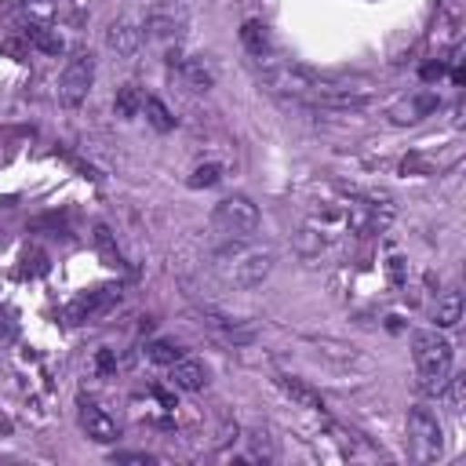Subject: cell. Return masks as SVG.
Listing matches in <instances>:
<instances>
[{
  "instance_id": "cell-1",
  "label": "cell",
  "mask_w": 466,
  "mask_h": 466,
  "mask_svg": "<svg viewBox=\"0 0 466 466\" xmlns=\"http://www.w3.org/2000/svg\"><path fill=\"white\" fill-rule=\"evenodd\" d=\"M273 248L269 244H258V240H251V237H244V240H229L218 255H215V269H218V277L226 280V284H233V288H258L266 277H269V269H273Z\"/></svg>"
},
{
  "instance_id": "cell-2",
  "label": "cell",
  "mask_w": 466,
  "mask_h": 466,
  "mask_svg": "<svg viewBox=\"0 0 466 466\" xmlns=\"http://www.w3.org/2000/svg\"><path fill=\"white\" fill-rule=\"evenodd\" d=\"M411 357H415V375L419 390L426 397H441L448 379H451V342L437 328H422L411 335Z\"/></svg>"
},
{
  "instance_id": "cell-3",
  "label": "cell",
  "mask_w": 466,
  "mask_h": 466,
  "mask_svg": "<svg viewBox=\"0 0 466 466\" xmlns=\"http://www.w3.org/2000/svg\"><path fill=\"white\" fill-rule=\"evenodd\" d=\"M368 102H371V84L339 73H317L306 98V106H320V109H364Z\"/></svg>"
},
{
  "instance_id": "cell-4",
  "label": "cell",
  "mask_w": 466,
  "mask_h": 466,
  "mask_svg": "<svg viewBox=\"0 0 466 466\" xmlns=\"http://www.w3.org/2000/svg\"><path fill=\"white\" fill-rule=\"evenodd\" d=\"M211 226H215V233H222L226 240H244V237H251V233L258 229V208L251 204V197L229 193V197H222V200L215 204Z\"/></svg>"
},
{
  "instance_id": "cell-5",
  "label": "cell",
  "mask_w": 466,
  "mask_h": 466,
  "mask_svg": "<svg viewBox=\"0 0 466 466\" xmlns=\"http://www.w3.org/2000/svg\"><path fill=\"white\" fill-rule=\"evenodd\" d=\"M408 444H411V459L419 462H433L444 451V430L437 411H430L426 404L408 408Z\"/></svg>"
},
{
  "instance_id": "cell-6",
  "label": "cell",
  "mask_w": 466,
  "mask_h": 466,
  "mask_svg": "<svg viewBox=\"0 0 466 466\" xmlns=\"http://www.w3.org/2000/svg\"><path fill=\"white\" fill-rule=\"evenodd\" d=\"M91 84H95V55L91 51H76L58 73V102L76 109L91 95Z\"/></svg>"
},
{
  "instance_id": "cell-7",
  "label": "cell",
  "mask_w": 466,
  "mask_h": 466,
  "mask_svg": "<svg viewBox=\"0 0 466 466\" xmlns=\"http://www.w3.org/2000/svg\"><path fill=\"white\" fill-rule=\"evenodd\" d=\"M186 25H189V15H186V7L182 4H175V0H164V4H157V7H149V15H146V36L149 40H157V44H178L182 40V33H186Z\"/></svg>"
},
{
  "instance_id": "cell-8",
  "label": "cell",
  "mask_w": 466,
  "mask_h": 466,
  "mask_svg": "<svg viewBox=\"0 0 466 466\" xmlns=\"http://www.w3.org/2000/svg\"><path fill=\"white\" fill-rule=\"evenodd\" d=\"M76 422H80V430H84L91 441H98V444H113V441L120 437V422H116L102 404H95V400H87V397H80V404H76Z\"/></svg>"
},
{
  "instance_id": "cell-9",
  "label": "cell",
  "mask_w": 466,
  "mask_h": 466,
  "mask_svg": "<svg viewBox=\"0 0 466 466\" xmlns=\"http://www.w3.org/2000/svg\"><path fill=\"white\" fill-rule=\"evenodd\" d=\"M116 302H120V288H95V291L80 295L76 302H69V320H73V324L95 320V317L109 313Z\"/></svg>"
},
{
  "instance_id": "cell-10",
  "label": "cell",
  "mask_w": 466,
  "mask_h": 466,
  "mask_svg": "<svg viewBox=\"0 0 466 466\" xmlns=\"http://www.w3.org/2000/svg\"><path fill=\"white\" fill-rule=\"evenodd\" d=\"M200 320H204L218 339H226V342H233V346H248V342L255 339V328H251V324H244V320H237V317H229V313L200 309Z\"/></svg>"
},
{
  "instance_id": "cell-11",
  "label": "cell",
  "mask_w": 466,
  "mask_h": 466,
  "mask_svg": "<svg viewBox=\"0 0 466 466\" xmlns=\"http://www.w3.org/2000/svg\"><path fill=\"white\" fill-rule=\"evenodd\" d=\"M167 375H171V386L175 390H186V393H200L204 386H208V368H204V360H197V357H178L175 364H167Z\"/></svg>"
},
{
  "instance_id": "cell-12",
  "label": "cell",
  "mask_w": 466,
  "mask_h": 466,
  "mask_svg": "<svg viewBox=\"0 0 466 466\" xmlns=\"http://www.w3.org/2000/svg\"><path fill=\"white\" fill-rule=\"evenodd\" d=\"M106 47L113 55H135L142 47V25L131 22V18H116L109 29H106Z\"/></svg>"
},
{
  "instance_id": "cell-13",
  "label": "cell",
  "mask_w": 466,
  "mask_h": 466,
  "mask_svg": "<svg viewBox=\"0 0 466 466\" xmlns=\"http://www.w3.org/2000/svg\"><path fill=\"white\" fill-rule=\"evenodd\" d=\"M175 69H178V80H182L189 91H208V87H215V66H211L208 58H200V55L178 58Z\"/></svg>"
},
{
  "instance_id": "cell-14",
  "label": "cell",
  "mask_w": 466,
  "mask_h": 466,
  "mask_svg": "<svg viewBox=\"0 0 466 466\" xmlns=\"http://www.w3.org/2000/svg\"><path fill=\"white\" fill-rule=\"evenodd\" d=\"M277 386L284 390V397H291V404H299V408H306V411H320V408H324L320 393H317V390H309L302 379H291V375H277Z\"/></svg>"
},
{
  "instance_id": "cell-15",
  "label": "cell",
  "mask_w": 466,
  "mask_h": 466,
  "mask_svg": "<svg viewBox=\"0 0 466 466\" xmlns=\"http://www.w3.org/2000/svg\"><path fill=\"white\" fill-rule=\"evenodd\" d=\"M240 44H244V51H248L251 58H262V55L273 51L269 29H266V22H258V18H248V22L240 25Z\"/></svg>"
},
{
  "instance_id": "cell-16",
  "label": "cell",
  "mask_w": 466,
  "mask_h": 466,
  "mask_svg": "<svg viewBox=\"0 0 466 466\" xmlns=\"http://www.w3.org/2000/svg\"><path fill=\"white\" fill-rule=\"evenodd\" d=\"M462 320V295L455 288H448L444 295H437V306H433V324L437 328H455Z\"/></svg>"
},
{
  "instance_id": "cell-17",
  "label": "cell",
  "mask_w": 466,
  "mask_h": 466,
  "mask_svg": "<svg viewBox=\"0 0 466 466\" xmlns=\"http://www.w3.org/2000/svg\"><path fill=\"white\" fill-rule=\"evenodd\" d=\"M142 113H146V120L157 127V131H171L175 127V116H171V109L157 98V95H142Z\"/></svg>"
},
{
  "instance_id": "cell-18",
  "label": "cell",
  "mask_w": 466,
  "mask_h": 466,
  "mask_svg": "<svg viewBox=\"0 0 466 466\" xmlns=\"http://www.w3.org/2000/svg\"><path fill=\"white\" fill-rule=\"evenodd\" d=\"M113 109H116V116L131 120V116L142 109V95H138V87H135V84H124V87L116 91V98H113Z\"/></svg>"
},
{
  "instance_id": "cell-19",
  "label": "cell",
  "mask_w": 466,
  "mask_h": 466,
  "mask_svg": "<svg viewBox=\"0 0 466 466\" xmlns=\"http://www.w3.org/2000/svg\"><path fill=\"white\" fill-rule=\"evenodd\" d=\"M25 36H29L40 51H47V55H58V51H62V36H58V33H51L47 25H29V29H25Z\"/></svg>"
},
{
  "instance_id": "cell-20",
  "label": "cell",
  "mask_w": 466,
  "mask_h": 466,
  "mask_svg": "<svg viewBox=\"0 0 466 466\" xmlns=\"http://www.w3.org/2000/svg\"><path fill=\"white\" fill-rule=\"evenodd\" d=\"M146 357H149L153 364H164V368H167V364H175V360L182 357V350H178L175 342H167V339H157V342L146 346Z\"/></svg>"
},
{
  "instance_id": "cell-21",
  "label": "cell",
  "mask_w": 466,
  "mask_h": 466,
  "mask_svg": "<svg viewBox=\"0 0 466 466\" xmlns=\"http://www.w3.org/2000/svg\"><path fill=\"white\" fill-rule=\"evenodd\" d=\"M218 182H222V164H197L193 175H189L193 189H208V186H218Z\"/></svg>"
},
{
  "instance_id": "cell-22",
  "label": "cell",
  "mask_w": 466,
  "mask_h": 466,
  "mask_svg": "<svg viewBox=\"0 0 466 466\" xmlns=\"http://www.w3.org/2000/svg\"><path fill=\"white\" fill-rule=\"evenodd\" d=\"M95 371H98L102 379L116 371V357H113V350H106V346H102V350L95 353Z\"/></svg>"
},
{
  "instance_id": "cell-23",
  "label": "cell",
  "mask_w": 466,
  "mask_h": 466,
  "mask_svg": "<svg viewBox=\"0 0 466 466\" xmlns=\"http://www.w3.org/2000/svg\"><path fill=\"white\" fill-rule=\"evenodd\" d=\"M113 462H157L149 451H113Z\"/></svg>"
},
{
  "instance_id": "cell-24",
  "label": "cell",
  "mask_w": 466,
  "mask_h": 466,
  "mask_svg": "<svg viewBox=\"0 0 466 466\" xmlns=\"http://www.w3.org/2000/svg\"><path fill=\"white\" fill-rule=\"evenodd\" d=\"M390 277H393V284H397V288L404 284V258H397V255L390 258Z\"/></svg>"
}]
</instances>
